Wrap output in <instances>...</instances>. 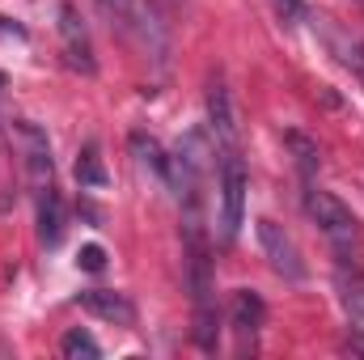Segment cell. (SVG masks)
Returning a JSON list of instances; mask_svg holds the SVG:
<instances>
[{
    "label": "cell",
    "instance_id": "1",
    "mask_svg": "<svg viewBox=\"0 0 364 360\" xmlns=\"http://www.w3.org/2000/svg\"><path fill=\"white\" fill-rule=\"evenodd\" d=\"M182 238H186V288H191V305H195V344L203 352H216V292H212V263H208V242H203V225H199V195L186 199V216H182Z\"/></svg>",
    "mask_w": 364,
    "mask_h": 360
},
{
    "label": "cell",
    "instance_id": "2",
    "mask_svg": "<svg viewBox=\"0 0 364 360\" xmlns=\"http://www.w3.org/2000/svg\"><path fill=\"white\" fill-rule=\"evenodd\" d=\"M305 212L309 221L331 238V246L339 255H348L356 242H360V221L352 216V208L343 199H335L331 191H318V186H305Z\"/></svg>",
    "mask_w": 364,
    "mask_h": 360
},
{
    "label": "cell",
    "instance_id": "3",
    "mask_svg": "<svg viewBox=\"0 0 364 360\" xmlns=\"http://www.w3.org/2000/svg\"><path fill=\"white\" fill-rule=\"evenodd\" d=\"M246 166L237 157V149H225L220 157V238L233 242L242 229V212H246Z\"/></svg>",
    "mask_w": 364,
    "mask_h": 360
},
{
    "label": "cell",
    "instance_id": "4",
    "mask_svg": "<svg viewBox=\"0 0 364 360\" xmlns=\"http://www.w3.org/2000/svg\"><path fill=\"white\" fill-rule=\"evenodd\" d=\"M13 136H17V144H21V157H26V174L30 182L38 186V195L51 186V170H55V162H51V144H47V132L38 127V123H30V119H17L13 123Z\"/></svg>",
    "mask_w": 364,
    "mask_h": 360
},
{
    "label": "cell",
    "instance_id": "5",
    "mask_svg": "<svg viewBox=\"0 0 364 360\" xmlns=\"http://www.w3.org/2000/svg\"><path fill=\"white\" fill-rule=\"evenodd\" d=\"M259 246H263L267 263H272L284 280H305V263H301V250H296L292 233H288L284 225H275L272 216L259 221Z\"/></svg>",
    "mask_w": 364,
    "mask_h": 360
},
{
    "label": "cell",
    "instance_id": "6",
    "mask_svg": "<svg viewBox=\"0 0 364 360\" xmlns=\"http://www.w3.org/2000/svg\"><path fill=\"white\" fill-rule=\"evenodd\" d=\"M60 38H64V60H68V68H77V73L93 77V73H97V60H93L90 30H85L77 4H68V0L60 4Z\"/></svg>",
    "mask_w": 364,
    "mask_h": 360
},
{
    "label": "cell",
    "instance_id": "7",
    "mask_svg": "<svg viewBox=\"0 0 364 360\" xmlns=\"http://www.w3.org/2000/svg\"><path fill=\"white\" fill-rule=\"evenodd\" d=\"M77 305L102 322H114V327L136 322V305L127 301V292H114V288H85V292H77Z\"/></svg>",
    "mask_w": 364,
    "mask_h": 360
},
{
    "label": "cell",
    "instance_id": "8",
    "mask_svg": "<svg viewBox=\"0 0 364 360\" xmlns=\"http://www.w3.org/2000/svg\"><path fill=\"white\" fill-rule=\"evenodd\" d=\"M229 322H233V331H237L242 339H255V335L263 331V322H267L263 297H259L255 288H237L233 301H229Z\"/></svg>",
    "mask_w": 364,
    "mask_h": 360
},
{
    "label": "cell",
    "instance_id": "9",
    "mask_svg": "<svg viewBox=\"0 0 364 360\" xmlns=\"http://www.w3.org/2000/svg\"><path fill=\"white\" fill-rule=\"evenodd\" d=\"M208 123H212V132H216L220 149H237V123H233V102H229V90H225V81H220V77H216V81L208 85Z\"/></svg>",
    "mask_w": 364,
    "mask_h": 360
},
{
    "label": "cell",
    "instance_id": "10",
    "mask_svg": "<svg viewBox=\"0 0 364 360\" xmlns=\"http://www.w3.org/2000/svg\"><path fill=\"white\" fill-rule=\"evenodd\" d=\"M132 153H136V162L153 174L157 182H166V186H174V157H166V149L153 140V136H144V132H132Z\"/></svg>",
    "mask_w": 364,
    "mask_h": 360
},
{
    "label": "cell",
    "instance_id": "11",
    "mask_svg": "<svg viewBox=\"0 0 364 360\" xmlns=\"http://www.w3.org/2000/svg\"><path fill=\"white\" fill-rule=\"evenodd\" d=\"M38 242H43L47 250H55V246L64 242V199H60L51 186L38 195Z\"/></svg>",
    "mask_w": 364,
    "mask_h": 360
},
{
    "label": "cell",
    "instance_id": "12",
    "mask_svg": "<svg viewBox=\"0 0 364 360\" xmlns=\"http://www.w3.org/2000/svg\"><path fill=\"white\" fill-rule=\"evenodd\" d=\"M77 182L90 186V191H102L110 174H106V162H102V144L97 140H85V149L77 153Z\"/></svg>",
    "mask_w": 364,
    "mask_h": 360
},
{
    "label": "cell",
    "instance_id": "13",
    "mask_svg": "<svg viewBox=\"0 0 364 360\" xmlns=\"http://www.w3.org/2000/svg\"><path fill=\"white\" fill-rule=\"evenodd\" d=\"M284 144H288V153H292V162H296L301 179L309 182V179H314V170L322 166V153H318V144H314L309 136H301V132H288V136H284Z\"/></svg>",
    "mask_w": 364,
    "mask_h": 360
},
{
    "label": "cell",
    "instance_id": "14",
    "mask_svg": "<svg viewBox=\"0 0 364 360\" xmlns=\"http://www.w3.org/2000/svg\"><path fill=\"white\" fill-rule=\"evenodd\" d=\"M60 352H64V356H90V360H97L102 356V348H97V339H93L90 331H68V335H64V344H60Z\"/></svg>",
    "mask_w": 364,
    "mask_h": 360
},
{
    "label": "cell",
    "instance_id": "15",
    "mask_svg": "<svg viewBox=\"0 0 364 360\" xmlns=\"http://www.w3.org/2000/svg\"><path fill=\"white\" fill-rule=\"evenodd\" d=\"M77 263H81V271H102V268H106V250H102L97 242H90V246H81Z\"/></svg>",
    "mask_w": 364,
    "mask_h": 360
},
{
    "label": "cell",
    "instance_id": "16",
    "mask_svg": "<svg viewBox=\"0 0 364 360\" xmlns=\"http://www.w3.org/2000/svg\"><path fill=\"white\" fill-rule=\"evenodd\" d=\"M275 13H279L288 26H296V21L305 17V4H301V0H275Z\"/></svg>",
    "mask_w": 364,
    "mask_h": 360
},
{
    "label": "cell",
    "instance_id": "17",
    "mask_svg": "<svg viewBox=\"0 0 364 360\" xmlns=\"http://www.w3.org/2000/svg\"><path fill=\"white\" fill-rule=\"evenodd\" d=\"M343 60H348V64H352V68H356V73H364V43H352V47H348V55H343Z\"/></svg>",
    "mask_w": 364,
    "mask_h": 360
},
{
    "label": "cell",
    "instance_id": "18",
    "mask_svg": "<svg viewBox=\"0 0 364 360\" xmlns=\"http://www.w3.org/2000/svg\"><path fill=\"white\" fill-rule=\"evenodd\" d=\"M0 34H13V38H26V30H21V26H13V21H4V17H0Z\"/></svg>",
    "mask_w": 364,
    "mask_h": 360
},
{
    "label": "cell",
    "instance_id": "19",
    "mask_svg": "<svg viewBox=\"0 0 364 360\" xmlns=\"http://www.w3.org/2000/svg\"><path fill=\"white\" fill-rule=\"evenodd\" d=\"M0 85H4V77H0Z\"/></svg>",
    "mask_w": 364,
    "mask_h": 360
}]
</instances>
